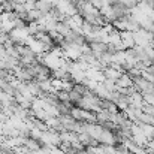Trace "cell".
I'll list each match as a JSON object with an SVG mask.
<instances>
[{
	"label": "cell",
	"instance_id": "ba28073f",
	"mask_svg": "<svg viewBox=\"0 0 154 154\" xmlns=\"http://www.w3.org/2000/svg\"><path fill=\"white\" fill-rule=\"evenodd\" d=\"M88 2H90V3L93 5V6L99 8V9H100V8L103 6V0H88Z\"/></svg>",
	"mask_w": 154,
	"mask_h": 154
},
{
	"label": "cell",
	"instance_id": "6da1fadb",
	"mask_svg": "<svg viewBox=\"0 0 154 154\" xmlns=\"http://www.w3.org/2000/svg\"><path fill=\"white\" fill-rule=\"evenodd\" d=\"M30 32H29V27L27 26H23V27H15L12 32H9V39L17 44V45H26L27 39L30 38Z\"/></svg>",
	"mask_w": 154,
	"mask_h": 154
},
{
	"label": "cell",
	"instance_id": "7a4b0ae2",
	"mask_svg": "<svg viewBox=\"0 0 154 154\" xmlns=\"http://www.w3.org/2000/svg\"><path fill=\"white\" fill-rule=\"evenodd\" d=\"M26 45L32 50V51L35 52L36 55H42V54H45V52L51 51L42 41H39L36 36H30L29 39H27V42H26Z\"/></svg>",
	"mask_w": 154,
	"mask_h": 154
},
{
	"label": "cell",
	"instance_id": "277c9868",
	"mask_svg": "<svg viewBox=\"0 0 154 154\" xmlns=\"http://www.w3.org/2000/svg\"><path fill=\"white\" fill-rule=\"evenodd\" d=\"M115 136H114V133L109 130V129H103L102 135H100V138H99V144H102V145H114L115 144Z\"/></svg>",
	"mask_w": 154,
	"mask_h": 154
},
{
	"label": "cell",
	"instance_id": "5b68a950",
	"mask_svg": "<svg viewBox=\"0 0 154 154\" xmlns=\"http://www.w3.org/2000/svg\"><path fill=\"white\" fill-rule=\"evenodd\" d=\"M121 33V41H123V44H124V47H126V50H129V48H135V36H133V32H129V30H126V32H120Z\"/></svg>",
	"mask_w": 154,
	"mask_h": 154
},
{
	"label": "cell",
	"instance_id": "52a82bcc",
	"mask_svg": "<svg viewBox=\"0 0 154 154\" xmlns=\"http://www.w3.org/2000/svg\"><path fill=\"white\" fill-rule=\"evenodd\" d=\"M36 8H38L42 14H50L52 9H54V6H52L51 3H48L47 0H38V2H36Z\"/></svg>",
	"mask_w": 154,
	"mask_h": 154
},
{
	"label": "cell",
	"instance_id": "9c48e42d",
	"mask_svg": "<svg viewBox=\"0 0 154 154\" xmlns=\"http://www.w3.org/2000/svg\"><path fill=\"white\" fill-rule=\"evenodd\" d=\"M48 3H51L52 6H55V3H57V0H47Z\"/></svg>",
	"mask_w": 154,
	"mask_h": 154
},
{
	"label": "cell",
	"instance_id": "8992f818",
	"mask_svg": "<svg viewBox=\"0 0 154 154\" xmlns=\"http://www.w3.org/2000/svg\"><path fill=\"white\" fill-rule=\"evenodd\" d=\"M115 82H117V87H118V88H130V87L135 85V84H133V78H132L129 73H123Z\"/></svg>",
	"mask_w": 154,
	"mask_h": 154
},
{
	"label": "cell",
	"instance_id": "30bf717a",
	"mask_svg": "<svg viewBox=\"0 0 154 154\" xmlns=\"http://www.w3.org/2000/svg\"><path fill=\"white\" fill-rule=\"evenodd\" d=\"M14 2H17V3H23V5H24L27 0H14Z\"/></svg>",
	"mask_w": 154,
	"mask_h": 154
},
{
	"label": "cell",
	"instance_id": "3957f363",
	"mask_svg": "<svg viewBox=\"0 0 154 154\" xmlns=\"http://www.w3.org/2000/svg\"><path fill=\"white\" fill-rule=\"evenodd\" d=\"M103 73H105V78L112 79V81H117V79L124 73V70H123V69H117V67H114V66H106V67L103 69Z\"/></svg>",
	"mask_w": 154,
	"mask_h": 154
}]
</instances>
